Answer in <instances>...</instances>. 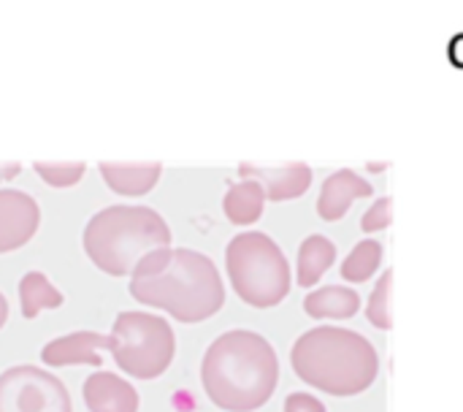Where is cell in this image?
Returning <instances> with one entry per match:
<instances>
[{
    "instance_id": "cell-1",
    "label": "cell",
    "mask_w": 463,
    "mask_h": 412,
    "mask_svg": "<svg viewBox=\"0 0 463 412\" xmlns=\"http://www.w3.org/2000/svg\"><path fill=\"white\" fill-rule=\"evenodd\" d=\"M130 293L184 323L206 321L225 304V285L214 261L187 247H165L141 258L130 272Z\"/></svg>"
},
{
    "instance_id": "cell-2",
    "label": "cell",
    "mask_w": 463,
    "mask_h": 412,
    "mask_svg": "<svg viewBox=\"0 0 463 412\" xmlns=\"http://www.w3.org/2000/svg\"><path fill=\"white\" fill-rule=\"evenodd\" d=\"M206 397L228 412L263 407L279 383V359L266 337L247 329L220 334L201 361Z\"/></svg>"
},
{
    "instance_id": "cell-3",
    "label": "cell",
    "mask_w": 463,
    "mask_h": 412,
    "mask_svg": "<svg viewBox=\"0 0 463 412\" xmlns=\"http://www.w3.org/2000/svg\"><path fill=\"white\" fill-rule=\"evenodd\" d=\"M290 364L307 386L342 399L369 391L380 375L377 348L342 326L304 331L290 350Z\"/></svg>"
},
{
    "instance_id": "cell-4",
    "label": "cell",
    "mask_w": 463,
    "mask_h": 412,
    "mask_svg": "<svg viewBox=\"0 0 463 412\" xmlns=\"http://www.w3.org/2000/svg\"><path fill=\"white\" fill-rule=\"evenodd\" d=\"M81 242L98 269L122 277L130 274L141 258L171 247V228L149 206L114 204L90 217Z\"/></svg>"
},
{
    "instance_id": "cell-5",
    "label": "cell",
    "mask_w": 463,
    "mask_h": 412,
    "mask_svg": "<svg viewBox=\"0 0 463 412\" xmlns=\"http://www.w3.org/2000/svg\"><path fill=\"white\" fill-rule=\"evenodd\" d=\"M225 266L241 302L258 310L277 307L290 293V263L279 244L260 231H244L228 242Z\"/></svg>"
},
{
    "instance_id": "cell-6",
    "label": "cell",
    "mask_w": 463,
    "mask_h": 412,
    "mask_svg": "<svg viewBox=\"0 0 463 412\" xmlns=\"http://www.w3.org/2000/svg\"><path fill=\"white\" fill-rule=\"evenodd\" d=\"M176 353V337L165 318L152 312H119L111 329V356L133 378L152 380L168 369Z\"/></svg>"
},
{
    "instance_id": "cell-7",
    "label": "cell",
    "mask_w": 463,
    "mask_h": 412,
    "mask_svg": "<svg viewBox=\"0 0 463 412\" xmlns=\"http://www.w3.org/2000/svg\"><path fill=\"white\" fill-rule=\"evenodd\" d=\"M0 412H73V407L60 378L22 364L0 375Z\"/></svg>"
},
{
    "instance_id": "cell-8",
    "label": "cell",
    "mask_w": 463,
    "mask_h": 412,
    "mask_svg": "<svg viewBox=\"0 0 463 412\" xmlns=\"http://www.w3.org/2000/svg\"><path fill=\"white\" fill-rule=\"evenodd\" d=\"M41 223L38 201L14 187H0V253L16 250L33 239Z\"/></svg>"
},
{
    "instance_id": "cell-9",
    "label": "cell",
    "mask_w": 463,
    "mask_h": 412,
    "mask_svg": "<svg viewBox=\"0 0 463 412\" xmlns=\"http://www.w3.org/2000/svg\"><path fill=\"white\" fill-rule=\"evenodd\" d=\"M239 174L244 179H255L263 185L266 198L271 201H290L301 198L312 185V168L307 163H282V166H255L241 163Z\"/></svg>"
},
{
    "instance_id": "cell-10",
    "label": "cell",
    "mask_w": 463,
    "mask_h": 412,
    "mask_svg": "<svg viewBox=\"0 0 463 412\" xmlns=\"http://www.w3.org/2000/svg\"><path fill=\"white\" fill-rule=\"evenodd\" d=\"M369 196H374V187H372L369 179H364L353 168H339V171L328 174L323 187H320L317 215L326 223H336V220H342L350 212V206L358 198H369Z\"/></svg>"
},
{
    "instance_id": "cell-11",
    "label": "cell",
    "mask_w": 463,
    "mask_h": 412,
    "mask_svg": "<svg viewBox=\"0 0 463 412\" xmlns=\"http://www.w3.org/2000/svg\"><path fill=\"white\" fill-rule=\"evenodd\" d=\"M111 350V337L98 334V331H73L65 337L52 340L43 350L41 359L49 367H65V364H90L100 367V350Z\"/></svg>"
},
{
    "instance_id": "cell-12",
    "label": "cell",
    "mask_w": 463,
    "mask_h": 412,
    "mask_svg": "<svg viewBox=\"0 0 463 412\" xmlns=\"http://www.w3.org/2000/svg\"><path fill=\"white\" fill-rule=\"evenodd\" d=\"M81 394L90 412H138V391L114 372H92Z\"/></svg>"
},
{
    "instance_id": "cell-13",
    "label": "cell",
    "mask_w": 463,
    "mask_h": 412,
    "mask_svg": "<svg viewBox=\"0 0 463 412\" xmlns=\"http://www.w3.org/2000/svg\"><path fill=\"white\" fill-rule=\"evenodd\" d=\"M364 307L353 285H323L304 299V312L315 321H350Z\"/></svg>"
},
{
    "instance_id": "cell-14",
    "label": "cell",
    "mask_w": 463,
    "mask_h": 412,
    "mask_svg": "<svg viewBox=\"0 0 463 412\" xmlns=\"http://www.w3.org/2000/svg\"><path fill=\"white\" fill-rule=\"evenodd\" d=\"M163 163L160 160H144V163H117V160H100V174L111 190L119 196H144L149 193L160 179Z\"/></svg>"
},
{
    "instance_id": "cell-15",
    "label": "cell",
    "mask_w": 463,
    "mask_h": 412,
    "mask_svg": "<svg viewBox=\"0 0 463 412\" xmlns=\"http://www.w3.org/2000/svg\"><path fill=\"white\" fill-rule=\"evenodd\" d=\"M334 263H336V244L323 234L307 236L298 247V285L315 288V283H320Z\"/></svg>"
},
{
    "instance_id": "cell-16",
    "label": "cell",
    "mask_w": 463,
    "mask_h": 412,
    "mask_svg": "<svg viewBox=\"0 0 463 412\" xmlns=\"http://www.w3.org/2000/svg\"><path fill=\"white\" fill-rule=\"evenodd\" d=\"M263 204H266V190L255 179H241V182L231 185L222 198V209H225L228 220L236 225L255 223L263 215Z\"/></svg>"
},
{
    "instance_id": "cell-17",
    "label": "cell",
    "mask_w": 463,
    "mask_h": 412,
    "mask_svg": "<svg viewBox=\"0 0 463 412\" xmlns=\"http://www.w3.org/2000/svg\"><path fill=\"white\" fill-rule=\"evenodd\" d=\"M383 266V244L377 239H364L358 242L350 255L342 261L339 272H342V280L350 283V285H361V283H369Z\"/></svg>"
},
{
    "instance_id": "cell-18",
    "label": "cell",
    "mask_w": 463,
    "mask_h": 412,
    "mask_svg": "<svg viewBox=\"0 0 463 412\" xmlns=\"http://www.w3.org/2000/svg\"><path fill=\"white\" fill-rule=\"evenodd\" d=\"M19 302H22V315L35 318L41 310H54L62 304V293L49 283L46 274L41 272H27L19 280Z\"/></svg>"
},
{
    "instance_id": "cell-19",
    "label": "cell",
    "mask_w": 463,
    "mask_h": 412,
    "mask_svg": "<svg viewBox=\"0 0 463 412\" xmlns=\"http://www.w3.org/2000/svg\"><path fill=\"white\" fill-rule=\"evenodd\" d=\"M391 291H393V269H385L383 277L374 283L372 296L366 302V318L380 331H391V326H393V318H391Z\"/></svg>"
},
{
    "instance_id": "cell-20",
    "label": "cell",
    "mask_w": 463,
    "mask_h": 412,
    "mask_svg": "<svg viewBox=\"0 0 463 412\" xmlns=\"http://www.w3.org/2000/svg\"><path fill=\"white\" fill-rule=\"evenodd\" d=\"M35 171L54 187L76 185L84 174V160H35Z\"/></svg>"
},
{
    "instance_id": "cell-21",
    "label": "cell",
    "mask_w": 463,
    "mask_h": 412,
    "mask_svg": "<svg viewBox=\"0 0 463 412\" xmlns=\"http://www.w3.org/2000/svg\"><path fill=\"white\" fill-rule=\"evenodd\" d=\"M391 223H393V198L383 196V198H377V201L366 209V215H364V220H361V231H364V234H380V231H385Z\"/></svg>"
},
{
    "instance_id": "cell-22",
    "label": "cell",
    "mask_w": 463,
    "mask_h": 412,
    "mask_svg": "<svg viewBox=\"0 0 463 412\" xmlns=\"http://www.w3.org/2000/svg\"><path fill=\"white\" fill-rule=\"evenodd\" d=\"M285 412H328V410H326V405H323L317 397L298 391V394H290V397L285 399Z\"/></svg>"
},
{
    "instance_id": "cell-23",
    "label": "cell",
    "mask_w": 463,
    "mask_h": 412,
    "mask_svg": "<svg viewBox=\"0 0 463 412\" xmlns=\"http://www.w3.org/2000/svg\"><path fill=\"white\" fill-rule=\"evenodd\" d=\"M19 163L16 160H0V179H8V177H16L19 174Z\"/></svg>"
},
{
    "instance_id": "cell-24",
    "label": "cell",
    "mask_w": 463,
    "mask_h": 412,
    "mask_svg": "<svg viewBox=\"0 0 463 412\" xmlns=\"http://www.w3.org/2000/svg\"><path fill=\"white\" fill-rule=\"evenodd\" d=\"M5 318H8V302H5V296L0 293V329H3V323H5Z\"/></svg>"
}]
</instances>
